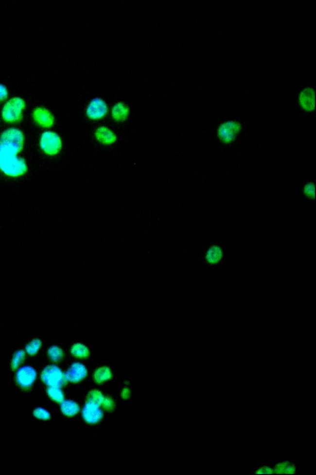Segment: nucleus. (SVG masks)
I'll return each instance as SVG.
<instances>
[{"label":"nucleus","mask_w":316,"mask_h":475,"mask_svg":"<svg viewBox=\"0 0 316 475\" xmlns=\"http://www.w3.org/2000/svg\"><path fill=\"white\" fill-rule=\"evenodd\" d=\"M8 97V90L4 85L0 84V102Z\"/></svg>","instance_id":"29"},{"label":"nucleus","mask_w":316,"mask_h":475,"mask_svg":"<svg viewBox=\"0 0 316 475\" xmlns=\"http://www.w3.org/2000/svg\"><path fill=\"white\" fill-rule=\"evenodd\" d=\"M24 144V135L20 130L10 128L2 133L0 136V148L10 149L20 152Z\"/></svg>","instance_id":"2"},{"label":"nucleus","mask_w":316,"mask_h":475,"mask_svg":"<svg viewBox=\"0 0 316 475\" xmlns=\"http://www.w3.org/2000/svg\"><path fill=\"white\" fill-rule=\"evenodd\" d=\"M18 152L9 149L0 148V170L6 175L19 176L26 173V162L17 156Z\"/></svg>","instance_id":"1"},{"label":"nucleus","mask_w":316,"mask_h":475,"mask_svg":"<svg viewBox=\"0 0 316 475\" xmlns=\"http://www.w3.org/2000/svg\"><path fill=\"white\" fill-rule=\"evenodd\" d=\"M299 104L307 112H312L315 109V91L313 89H304L300 94Z\"/></svg>","instance_id":"11"},{"label":"nucleus","mask_w":316,"mask_h":475,"mask_svg":"<svg viewBox=\"0 0 316 475\" xmlns=\"http://www.w3.org/2000/svg\"><path fill=\"white\" fill-rule=\"evenodd\" d=\"M50 359L54 362H58L63 359V352L58 346H52L48 351Z\"/></svg>","instance_id":"20"},{"label":"nucleus","mask_w":316,"mask_h":475,"mask_svg":"<svg viewBox=\"0 0 316 475\" xmlns=\"http://www.w3.org/2000/svg\"><path fill=\"white\" fill-rule=\"evenodd\" d=\"M290 463L288 462H283L279 463L274 467V471L275 474L287 475L288 466Z\"/></svg>","instance_id":"24"},{"label":"nucleus","mask_w":316,"mask_h":475,"mask_svg":"<svg viewBox=\"0 0 316 475\" xmlns=\"http://www.w3.org/2000/svg\"><path fill=\"white\" fill-rule=\"evenodd\" d=\"M102 405L104 409L107 411V412H112L114 409V407H115V404H114L113 399L109 398V397H106V398H104Z\"/></svg>","instance_id":"26"},{"label":"nucleus","mask_w":316,"mask_h":475,"mask_svg":"<svg viewBox=\"0 0 316 475\" xmlns=\"http://www.w3.org/2000/svg\"><path fill=\"white\" fill-rule=\"evenodd\" d=\"M107 112V107L104 100L99 98H94L88 104L87 114L91 119H99L104 117Z\"/></svg>","instance_id":"9"},{"label":"nucleus","mask_w":316,"mask_h":475,"mask_svg":"<svg viewBox=\"0 0 316 475\" xmlns=\"http://www.w3.org/2000/svg\"><path fill=\"white\" fill-rule=\"evenodd\" d=\"M70 352L75 357L79 358V359L88 357L90 354L88 348L81 343L74 344L71 348Z\"/></svg>","instance_id":"17"},{"label":"nucleus","mask_w":316,"mask_h":475,"mask_svg":"<svg viewBox=\"0 0 316 475\" xmlns=\"http://www.w3.org/2000/svg\"><path fill=\"white\" fill-rule=\"evenodd\" d=\"M222 257H223V251L219 247H212L207 252V259L210 263H218Z\"/></svg>","instance_id":"18"},{"label":"nucleus","mask_w":316,"mask_h":475,"mask_svg":"<svg viewBox=\"0 0 316 475\" xmlns=\"http://www.w3.org/2000/svg\"><path fill=\"white\" fill-rule=\"evenodd\" d=\"M34 415L36 418L38 419H43V420H47L50 418V414L48 411L43 409L42 408H36L35 410L34 411Z\"/></svg>","instance_id":"25"},{"label":"nucleus","mask_w":316,"mask_h":475,"mask_svg":"<svg viewBox=\"0 0 316 475\" xmlns=\"http://www.w3.org/2000/svg\"><path fill=\"white\" fill-rule=\"evenodd\" d=\"M41 378L42 381L49 386L61 387L67 382L63 371L56 365L46 367L42 371Z\"/></svg>","instance_id":"4"},{"label":"nucleus","mask_w":316,"mask_h":475,"mask_svg":"<svg viewBox=\"0 0 316 475\" xmlns=\"http://www.w3.org/2000/svg\"><path fill=\"white\" fill-rule=\"evenodd\" d=\"M82 415L85 421L89 424L97 423L104 417V413L100 405L90 401H88L85 405Z\"/></svg>","instance_id":"8"},{"label":"nucleus","mask_w":316,"mask_h":475,"mask_svg":"<svg viewBox=\"0 0 316 475\" xmlns=\"http://www.w3.org/2000/svg\"><path fill=\"white\" fill-rule=\"evenodd\" d=\"M240 130H241V125L237 121H226L219 126L218 136L220 139L225 143H230L234 141Z\"/></svg>","instance_id":"6"},{"label":"nucleus","mask_w":316,"mask_h":475,"mask_svg":"<svg viewBox=\"0 0 316 475\" xmlns=\"http://www.w3.org/2000/svg\"><path fill=\"white\" fill-rule=\"evenodd\" d=\"M25 356L26 354L22 350H18L15 353L13 357L12 362H11V366L13 369H17L20 365V364L24 361Z\"/></svg>","instance_id":"22"},{"label":"nucleus","mask_w":316,"mask_h":475,"mask_svg":"<svg viewBox=\"0 0 316 475\" xmlns=\"http://www.w3.org/2000/svg\"><path fill=\"white\" fill-rule=\"evenodd\" d=\"M87 375H88V370L86 366L80 362L73 363L65 375L67 381L74 383L79 382L83 380Z\"/></svg>","instance_id":"10"},{"label":"nucleus","mask_w":316,"mask_h":475,"mask_svg":"<svg viewBox=\"0 0 316 475\" xmlns=\"http://www.w3.org/2000/svg\"><path fill=\"white\" fill-rule=\"evenodd\" d=\"M48 394L50 398L57 402H61L64 400V394L60 387L50 386L47 389Z\"/></svg>","instance_id":"19"},{"label":"nucleus","mask_w":316,"mask_h":475,"mask_svg":"<svg viewBox=\"0 0 316 475\" xmlns=\"http://www.w3.org/2000/svg\"><path fill=\"white\" fill-rule=\"evenodd\" d=\"M62 142L60 137L56 133L46 132L40 139V147L47 154L56 155L61 150Z\"/></svg>","instance_id":"5"},{"label":"nucleus","mask_w":316,"mask_h":475,"mask_svg":"<svg viewBox=\"0 0 316 475\" xmlns=\"http://www.w3.org/2000/svg\"><path fill=\"white\" fill-rule=\"evenodd\" d=\"M255 474L257 475L274 474V469H272L271 468L267 467V466H263L256 470Z\"/></svg>","instance_id":"28"},{"label":"nucleus","mask_w":316,"mask_h":475,"mask_svg":"<svg viewBox=\"0 0 316 475\" xmlns=\"http://www.w3.org/2000/svg\"><path fill=\"white\" fill-rule=\"evenodd\" d=\"M112 377L111 369L108 367L103 366L96 371L94 380L98 384H102L108 380Z\"/></svg>","instance_id":"16"},{"label":"nucleus","mask_w":316,"mask_h":475,"mask_svg":"<svg viewBox=\"0 0 316 475\" xmlns=\"http://www.w3.org/2000/svg\"><path fill=\"white\" fill-rule=\"evenodd\" d=\"M129 108L123 103H118V104L114 105L113 110H112L113 118L118 121L125 120L129 115Z\"/></svg>","instance_id":"15"},{"label":"nucleus","mask_w":316,"mask_h":475,"mask_svg":"<svg viewBox=\"0 0 316 475\" xmlns=\"http://www.w3.org/2000/svg\"><path fill=\"white\" fill-rule=\"evenodd\" d=\"M95 134L98 141L105 144H113L116 140L113 132L106 127L98 128Z\"/></svg>","instance_id":"13"},{"label":"nucleus","mask_w":316,"mask_h":475,"mask_svg":"<svg viewBox=\"0 0 316 475\" xmlns=\"http://www.w3.org/2000/svg\"><path fill=\"white\" fill-rule=\"evenodd\" d=\"M104 398L105 397L102 392L97 391V390H94V391L89 392L88 400L97 403L98 405H101L104 400Z\"/></svg>","instance_id":"23"},{"label":"nucleus","mask_w":316,"mask_h":475,"mask_svg":"<svg viewBox=\"0 0 316 475\" xmlns=\"http://www.w3.org/2000/svg\"><path fill=\"white\" fill-rule=\"evenodd\" d=\"M122 395L123 398H124L125 399L129 398L130 396L129 390H128L127 389H125L124 390H123Z\"/></svg>","instance_id":"30"},{"label":"nucleus","mask_w":316,"mask_h":475,"mask_svg":"<svg viewBox=\"0 0 316 475\" xmlns=\"http://www.w3.org/2000/svg\"><path fill=\"white\" fill-rule=\"evenodd\" d=\"M41 346H42V342L40 340L34 339L26 346V352L31 355H35L40 349Z\"/></svg>","instance_id":"21"},{"label":"nucleus","mask_w":316,"mask_h":475,"mask_svg":"<svg viewBox=\"0 0 316 475\" xmlns=\"http://www.w3.org/2000/svg\"><path fill=\"white\" fill-rule=\"evenodd\" d=\"M24 107L25 102L21 98H12L4 105L2 116L8 122L19 121L22 118V112Z\"/></svg>","instance_id":"3"},{"label":"nucleus","mask_w":316,"mask_h":475,"mask_svg":"<svg viewBox=\"0 0 316 475\" xmlns=\"http://www.w3.org/2000/svg\"><path fill=\"white\" fill-rule=\"evenodd\" d=\"M61 403V412L66 416L72 417L79 412V406L74 401L63 400Z\"/></svg>","instance_id":"14"},{"label":"nucleus","mask_w":316,"mask_h":475,"mask_svg":"<svg viewBox=\"0 0 316 475\" xmlns=\"http://www.w3.org/2000/svg\"><path fill=\"white\" fill-rule=\"evenodd\" d=\"M34 118L39 125L43 127L49 128L53 125L54 118L47 109L39 107L34 110Z\"/></svg>","instance_id":"12"},{"label":"nucleus","mask_w":316,"mask_h":475,"mask_svg":"<svg viewBox=\"0 0 316 475\" xmlns=\"http://www.w3.org/2000/svg\"><path fill=\"white\" fill-rule=\"evenodd\" d=\"M315 184L313 183H308L304 188V194L311 199L315 198Z\"/></svg>","instance_id":"27"},{"label":"nucleus","mask_w":316,"mask_h":475,"mask_svg":"<svg viewBox=\"0 0 316 475\" xmlns=\"http://www.w3.org/2000/svg\"><path fill=\"white\" fill-rule=\"evenodd\" d=\"M36 376V371L33 367L25 366L18 369L16 380L19 386L24 389H28L34 384Z\"/></svg>","instance_id":"7"}]
</instances>
